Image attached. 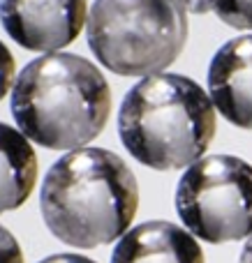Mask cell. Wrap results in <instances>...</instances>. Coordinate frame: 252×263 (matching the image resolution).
<instances>
[{
	"label": "cell",
	"instance_id": "9",
	"mask_svg": "<svg viewBox=\"0 0 252 263\" xmlns=\"http://www.w3.org/2000/svg\"><path fill=\"white\" fill-rule=\"evenodd\" d=\"M37 182V155L28 136L0 123V215L28 201Z\"/></svg>",
	"mask_w": 252,
	"mask_h": 263
},
{
	"label": "cell",
	"instance_id": "14",
	"mask_svg": "<svg viewBox=\"0 0 252 263\" xmlns=\"http://www.w3.org/2000/svg\"><path fill=\"white\" fill-rule=\"evenodd\" d=\"M183 7L192 14H208L213 12V0H181Z\"/></svg>",
	"mask_w": 252,
	"mask_h": 263
},
{
	"label": "cell",
	"instance_id": "6",
	"mask_svg": "<svg viewBox=\"0 0 252 263\" xmlns=\"http://www.w3.org/2000/svg\"><path fill=\"white\" fill-rule=\"evenodd\" d=\"M88 0H0L5 32L28 51L53 53L81 35Z\"/></svg>",
	"mask_w": 252,
	"mask_h": 263
},
{
	"label": "cell",
	"instance_id": "12",
	"mask_svg": "<svg viewBox=\"0 0 252 263\" xmlns=\"http://www.w3.org/2000/svg\"><path fill=\"white\" fill-rule=\"evenodd\" d=\"M0 263H23V252L16 238L5 227H0Z\"/></svg>",
	"mask_w": 252,
	"mask_h": 263
},
{
	"label": "cell",
	"instance_id": "11",
	"mask_svg": "<svg viewBox=\"0 0 252 263\" xmlns=\"http://www.w3.org/2000/svg\"><path fill=\"white\" fill-rule=\"evenodd\" d=\"M14 77H16V63H14V55H12V51L0 42V100L12 90Z\"/></svg>",
	"mask_w": 252,
	"mask_h": 263
},
{
	"label": "cell",
	"instance_id": "13",
	"mask_svg": "<svg viewBox=\"0 0 252 263\" xmlns=\"http://www.w3.org/2000/svg\"><path fill=\"white\" fill-rule=\"evenodd\" d=\"M40 263H97V261L88 259V256H83V254H53V256L42 259Z\"/></svg>",
	"mask_w": 252,
	"mask_h": 263
},
{
	"label": "cell",
	"instance_id": "15",
	"mask_svg": "<svg viewBox=\"0 0 252 263\" xmlns=\"http://www.w3.org/2000/svg\"><path fill=\"white\" fill-rule=\"evenodd\" d=\"M241 263H252V236L248 238L243 252H241Z\"/></svg>",
	"mask_w": 252,
	"mask_h": 263
},
{
	"label": "cell",
	"instance_id": "8",
	"mask_svg": "<svg viewBox=\"0 0 252 263\" xmlns=\"http://www.w3.org/2000/svg\"><path fill=\"white\" fill-rule=\"evenodd\" d=\"M111 263H206L188 229L171 222H143L118 240Z\"/></svg>",
	"mask_w": 252,
	"mask_h": 263
},
{
	"label": "cell",
	"instance_id": "2",
	"mask_svg": "<svg viewBox=\"0 0 252 263\" xmlns=\"http://www.w3.org/2000/svg\"><path fill=\"white\" fill-rule=\"evenodd\" d=\"M111 114L104 74L74 53H46L19 72L12 116L30 141L51 150H77L102 134Z\"/></svg>",
	"mask_w": 252,
	"mask_h": 263
},
{
	"label": "cell",
	"instance_id": "7",
	"mask_svg": "<svg viewBox=\"0 0 252 263\" xmlns=\"http://www.w3.org/2000/svg\"><path fill=\"white\" fill-rule=\"evenodd\" d=\"M208 95L227 123L252 129V35L229 40L208 65Z\"/></svg>",
	"mask_w": 252,
	"mask_h": 263
},
{
	"label": "cell",
	"instance_id": "5",
	"mask_svg": "<svg viewBox=\"0 0 252 263\" xmlns=\"http://www.w3.org/2000/svg\"><path fill=\"white\" fill-rule=\"evenodd\" d=\"M176 213L194 238L211 245L252 236V166L231 155L190 164L176 187Z\"/></svg>",
	"mask_w": 252,
	"mask_h": 263
},
{
	"label": "cell",
	"instance_id": "10",
	"mask_svg": "<svg viewBox=\"0 0 252 263\" xmlns=\"http://www.w3.org/2000/svg\"><path fill=\"white\" fill-rule=\"evenodd\" d=\"M213 14L236 30H252V0H213Z\"/></svg>",
	"mask_w": 252,
	"mask_h": 263
},
{
	"label": "cell",
	"instance_id": "1",
	"mask_svg": "<svg viewBox=\"0 0 252 263\" xmlns=\"http://www.w3.org/2000/svg\"><path fill=\"white\" fill-rule=\"evenodd\" d=\"M139 205L130 166L104 148H77L46 171L40 192L44 224L65 245L93 250L123 238Z\"/></svg>",
	"mask_w": 252,
	"mask_h": 263
},
{
	"label": "cell",
	"instance_id": "4",
	"mask_svg": "<svg viewBox=\"0 0 252 263\" xmlns=\"http://www.w3.org/2000/svg\"><path fill=\"white\" fill-rule=\"evenodd\" d=\"M188 9L181 0H95L88 46L97 63L120 77H153L181 55Z\"/></svg>",
	"mask_w": 252,
	"mask_h": 263
},
{
	"label": "cell",
	"instance_id": "3",
	"mask_svg": "<svg viewBox=\"0 0 252 263\" xmlns=\"http://www.w3.org/2000/svg\"><path fill=\"white\" fill-rule=\"evenodd\" d=\"M118 134L139 164L176 171L202 159L215 136V104L197 81L181 74L143 77L125 95Z\"/></svg>",
	"mask_w": 252,
	"mask_h": 263
}]
</instances>
